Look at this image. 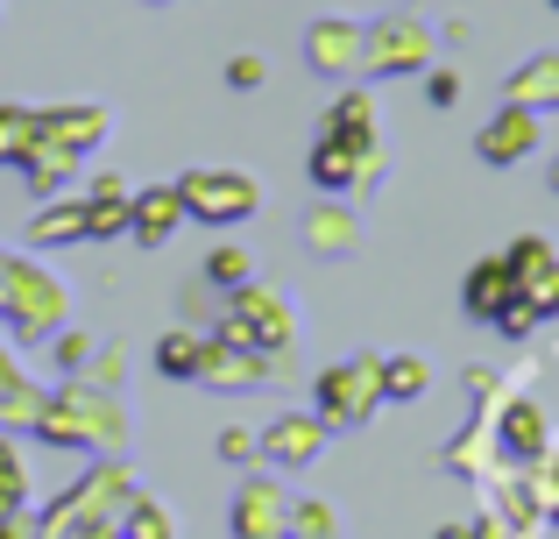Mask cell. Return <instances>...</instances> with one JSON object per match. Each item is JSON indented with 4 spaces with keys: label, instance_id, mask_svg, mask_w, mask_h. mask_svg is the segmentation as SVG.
I'll return each instance as SVG.
<instances>
[{
    "label": "cell",
    "instance_id": "3957f363",
    "mask_svg": "<svg viewBox=\"0 0 559 539\" xmlns=\"http://www.w3.org/2000/svg\"><path fill=\"white\" fill-rule=\"evenodd\" d=\"M518 298H524V291H518V270H510L503 256H481V263L467 270V284H461L467 319H489V327H496V319H503Z\"/></svg>",
    "mask_w": 559,
    "mask_h": 539
},
{
    "label": "cell",
    "instance_id": "52a82bcc",
    "mask_svg": "<svg viewBox=\"0 0 559 539\" xmlns=\"http://www.w3.org/2000/svg\"><path fill=\"white\" fill-rule=\"evenodd\" d=\"M262 370H270V355H255V348H234V341H205L199 355V384H262Z\"/></svg>",
    "mask_w": 559,
    "mask_h": 539
},
{
    "label": "cell",
    "instance_id": "2e32d148",
    "mask_svg": "<svg viewBox=\"0 0 559 539\" xmlns=\"http://www.w3.org/2000/svg\"><path fill=\"white\" fill-rule=\"evenodd\" d=\"M199 355H205L199 333H164V341H156V370L164 376H199Z\"/></svg>",
    "mask_w": 559,
    "mask_h": 539
},
{
    "label": "cell",
    "instance_id": "5b68a950",
    "mask_svg": "<svg viewBox=\"0 0 559 539\" xmlns=\"http://www.w3.org/2000/svg\"><path fill=\"white\" fill-rule=\"evenodd\" d=\"M425 57H432V28L411 22V14L382 22V28H376V43H369V65H376V71H418Z\"/></svg>",
    "mask_w": 559,
    "mask_h": 539
},
{
    "label": "cell",
    "instance_id": "9c48e42d",
    "mask_svg": "<svg viewBox=\"0 0 559 539\" xmlns=\"http://www.w3.org/2000/svg\"><path fill=\"white\" fill-rule=\"evenodd\" d=\"M305 57H312L319 71H347V65H361V57H369V36H361L355 22H319L312 43H305Z\"/></svg>",
    "mask_w": 559,
    "mask_h": 539
},
{
    "label": "cell",
    "instance_id": "603a6c76",
    "mask_svg": "<svg viewBox=\"0 0 559 539\" xmlns=\"http://www.w3.org/2000/svg\"><path fill=\"white\" fill-rule=\"evenodd\" d=\"M22 490H28L22 461H14V447H0V518H14V512H22Z\"/></svg>",
    "mask_w": 559,
    "mask_h": 539
},
{
    "label": "cell",
    "instance_id": "ba28073f",
    "mask_svg": "<svg viewBox=\"0 0 559 539\" xmlns=\"http://www.w3.org/2000/svg\"><path fill=\"white\" fill-rule=\"evenodd\" d=\"M185 221V199H178V185H156V192H142L135 207H128V235L135 242H170V227Z\"/></svg>",
    "mask_w": 559,
    "mask_h": 539
},
{
    "label": "cell",
    "instance_id": "ffe728a7",
    "mask_svg": "<svg viewBox=\"0 0 559 539\" xmlns=\"http://www.w3.org/2000/svg\"><path fill=\"white\" fill-rule=\"evenodd\" d=\"M503 263L518 270V277H532V270H546V263H559V249H552L546 235H518V242H510V249H503Z\"/></svg>",
    "mask_w": 559,
    "mask_h": 539
},
{
    "label": "cell",
    "instance_id": "8fae6325",
    "mask_svg": "<svg viewBox=\"0 0 559 539\" xmlns=\"http://www.w3.org/2000/svg\"><path fill=\"white\" fill-rule=\"evenodd\" d=\"M326 136H333V142H347V150H376V107H369V93H347V99H333V114H326Z\"/></svg>",
    "mask_w": 559,
    "mask_h": 539
},
{
    "label": "cell",
    "instance_id": "8992f818",
    "mask_svg": "<svg viewBox=\"0 0 559 539\" xmlns=\"http://www.w3.org/2000/svg\"><path fill=\"white\" fill-rule=\"evenodd\" d=\"M326 419L319 412H284L270 433H262V455H276V461H312L319 447H326Z\"/></svg>",
    "mask_w": 559,
    "mask_h": 539
},
{
    "label": "cell",
    "instance_id": "f1b7e54d",
    "mask_svg": "<svg viewBox=\"0 0 559 539\" xmlns=\"http://www.w3.org/2000/svg\"><path fill=\"white\" fill-rule=\"evenodd\" d=\"M552 192H559V164H552Z\"/></svg>",
    "mask_w": 559,
    "mask_h": 539
},
{
    "label": "cell",
    "instance_id": "4fadbf2b",
    "mask_svg": "<svg viewBox=\"0 0 559 539\" xmlns=\"http://www.w3.org/2000/svg\"><path fill=\"white\" fill-rule=\"evenodd\" d=\"M510 99H518V107H552L559 99V57H532V65L518 71V79H510Z\"/></svg>",
    "mask_w": 559,
    "mask_h": 539
},
{
    "label": "cell",
    "instance_id": "7a4b0ae2",
    "mask_svg": "<svg viewBox=\"0 0 559 539\" xmlns=\"http://www.w3.org/2000/svg\"><path fill=\"white\" fill-rule=\"evenodd\" d=\"M376 398H382V362H341V370L319 376V419H326L333 433L361 426V419L376 412Z\"/></svg>",
    "mask_w": 559,
    "mask_h": 539
},
{
    "label": "cell",
    "instance_id": "ac0fdd59",
    "mask_svg": "<svg viewBox=\"0 0 559 539\" xmlns=\"http://www.w3.org/2000/svg\"><path fill=\"white\" fill-rule=\"evenodd\" d=\"M205 284H219V291H241V284H248V249L219 242V249L205 256Z\"/></svg>",
    "mask_w": 559,
    "mask_h": 539
},
{
    "label": "cell",
    "instance_id": "44dd1931",
    "mask_svg": "<svg viewBox=\"0 0 559 539\" xmlns=\"http://www.w3.org/2000/svg\"><path fill=\"white\" fill-rule=\"evenodd\" d=\"M276 483H248V504H241V532H270L276 526Z\"/></svg>",
    "mask_w": 559,
    "mask_h": 539
},
{
    "label": "cell",
    "instance_id": "e0dca14e",
    "mask_svg": "<svg viewBox=\"0 0 559 539\" xmlns=\"http://www.w3.org/2000/svg\"><path fill=\"white\" fill-rule=\"evenodd\" d=\"M518 291H524V305H532L538 319H559V263L532 270V277H518Z\"/></svg>",
    "mask_w": 559,
    "mask_h": 539
},
{
    "label": "cell",
    "instance_id": "5bb4252c",
    "mask_svg": "<svg viewBox=\"0 0 559 539\" xmlns=\"http://www.w3.org/2000/svg\"><path fill=\"white\" fill-rule=\"evenodd\" d=\"M503 447L510 455H546V412L538 405H510V419H503Z\"/></svg>",
    "mask_w": 559,
    "mask_h": 539
},
{
    "label": "cell",
    "instance_id": "d4e9b609",
    "mask_svg": "<svg viewBox=\"0 0 559 539\" xmlns=\"http://www.w3.org/2000/svg\"><path fill=\"white\" fill-rule=\"evenodd\" d=\"M425 99H432V107H453V99H461V79H453V71H432V79H425Z\"/></svg>",
    "mask_w": 559,
    "mask_h": 539
},
{
    "label": "cell",
    "instance_id": "83f0119b",
    "mask_svg": "<svg viewBox=\"0 0 559 539\" xmlns=\"http://www.w3.org/2000/svg\"><path fill=\"white\" fill-rule=\"evenodd\" d=\"M439 539H496V526H447Z\"/></svg>",
    "mask_w": 559,
    "mask_h": 539
},
{
    "label": "cell",
    "instance_id": "d6986e66",
    "mask_svg": "<svg viewBox=\"0 0 559 539\" xmlns=\"http://www.w3.org/2000/svg\"><path fill=\"white\" fill-rule=\"evenodd\" d=\"M36 242H85V199L64 213H36V227H28Z\"/></svg>",
    "mask_w": 559,
    "mask_h": 539
},
{
    "label": "cell",
    "instance_id": "4316f807",
    "mask_svg": "<svg viewBox=\"0 0 559 539\" xmlns=\"http://www.w3.org/2000/svg\"><path fill=\"white\" fill-rule=\"evenodd\" d=\"M79 362H85V341H79V333H64V341H57V370H79Z\"/></svg>",
    "mask_w": 559,
    "mask_h": 539
},
{
    "label": "cell",
    "instance_id": "9a60e30c",
    "mask_svg": "<svg viewBox=\"0 0 559 539\" xmlns=\"http://www.w3.org/2000/svg\"><path fill=\"white\" fill-rule=\"evenodd\" d=\"M425 384H432V370H425L418 355H390L382 362V398H425Z\"/></svg>",
    "mask_w": 559,
    "mask_h": 539
},
{
    "label": "cell",
    "instance_id": "277c9868",
    "mask_svg": "<svg viewBox=\"0 0 559 539\" xmlns=\"http://www.w3.org/2000/svg\"><path fill=\"white\" fill-rule=\"evenodd\" d=\"M475 150H481V164H524V156L538 150V114L510 99V107L475 136Z\"/></svg>",
    "mask_w": 559,
    "mask_h": 539
},
{
    "label": "cell",
    "instance_id": "7c38bea8",
    "mask_svg": "<svg viewBox=\"0 0 559 539\" xmlns=\"http://www.w3.org/2000/svg\"><path fill=\"white\" fill-rule=\"evenodd\" d=\"M43 150V114L36 107H0V164H28Z\"/></svg>",
    "mask_w": 559,
    "mask_h": 539
},
{
    "label": "cell",
    "instance_id": "484cf974",
    "mask_svg": "<svg viewBox=\"0 0 559 539\" xmlns=\"http://www.w3.org/2000/svg\"><path fill=\"white\" fill-rule=\"evenodd\" d=\"M219 455H227V461H248V455H255V441H248V426H227V433H219Z\"/></svg>",
    "mask_w": 559,
    "mask_h": 539
},
{
    "label": "cell",
    "instance_id": "cb8c5ba5",
    "mask_svg": "<svg viewBox=\"0 0 559 539\" xmlns=\"http://www.w3.org/2000/svg\"><path fill=\"white\" fill-rule=\"evenodd\" d=\"M227 85H234V93H255V85H262V57H234V65H227Z\"/></svg>",
    "mask_w": 559,
    "mask_h": 539
},
{
    "label": "cell",
    "instance_id": "f546056e",
    "mask_svg": "<svg viewBox=\"0 0 559 539\" xmlns=\"http://www.w3.org/2000/svg\"><path fill=\"white\" fill-rule=\"evenodd\" d=\"M552 8H559V0H552Z\"/></svg>",
    "mask_w": 559,
    "mask_h": 539
},
{
    "label": "cell",
    "instance_id": "30bf717a",
    "mask_svg": "<svg viewBox=\"0 0 559 539\" xmlns=\"http://www.w3.org/2000/svg\"><path fill=\"white\" fill-rule=\"evenodd\" d=\"M361 171H376V150H347V142L319 136V150H312V185H326V192H347Z\"/></svg>",
    "mask_w": 559,
    "mask_h": 539
},
{
    "label": "cell",
    "instance_id": "6da1fadb",
    "mask_svg": "<svg viewBox=\"0 0 559 539\" xmlns=\"http://www.w3.org/2000/svg\"><path fill=\"white\" fill-rule=\"evenodd\" d=\"M178 199H185V213H199V221H213V227H234V221H248V213L262 207V192H255L248 171H191L178 185Z\"/></svg>",
    "mask_w": 559,
    "mask_h": 539
},
{
    "label": "cell",
    "instance_id": "7402d4cb",
    "mask_svg": "<svg viewBox=\"0 0 559 539\" xmlns=\"http://www.w3.org/2000/svg\"><path fill=\"white\" fill-rule=\"evenodd\" d=\"M312 242L319 249H347V242H355V221H347L341 207H319L312 213Z\"/></svg>",
    "mask_w": 559,
    "mask_h": 539
}]
</instances>
